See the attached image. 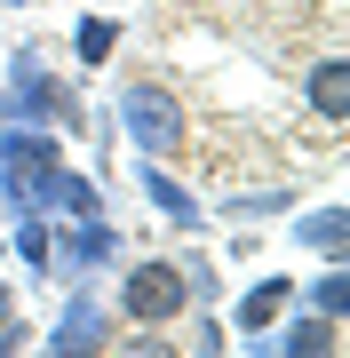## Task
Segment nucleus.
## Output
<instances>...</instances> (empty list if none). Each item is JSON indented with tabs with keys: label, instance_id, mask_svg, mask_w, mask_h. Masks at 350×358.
Masks as SVG:
<instances>
[{
	"label": "nucleus",
	"instance_id": "obj_1",
	"mask_svg": "<svg viewBox=\"0 0 350 358\" xmlns=\"http://www.w3.org/2000/svg\"><path fill=\"white\" fill-rule=\"evenodd\" d=\"M0 120H24V128H48V136H80L88 128V103L40 64V48H16L8 56V88H0Z\"/></svg>",
	"mask_w": 350,
	"mask_h": 358
},
{
	"label": "nucleus",
	"instance_id": "obj_2",
	"mask_svg": "<svg viewBox=\"0 0 350 358\" xmlns=\"http://www.w3.org/2000/svg\"><path fill=\"white\" fill-rule=\"evenodd\" d=\"M119 327H175L183 310H191V287H183V271L168 255H143L119 271V294H112Z\"/></svg>",
	"mask_w": 350,
	"mask_h": 358
},
{
	"label": "nucleus",
	"instance_id": "obj_3",
	"mask_svg": "<svg viewBox=\"0 0 350 358\" xmlns=\"http://www.w3.org/2000/svg\"><path fill=\"white\" fill-rule=\"evenodd\" d=\"M119 128L136 136L143 159H175L183 136H191V120H183V96H168L159 80H128L119 88Z\"/></svg>",
	"mask_w": 350,
	"mask_h": 358
},
{
	"label": "nucleus",
	"instance_id": "obj_4",
	"mask_svg": "<svg viewBox=\"0 0 350 358\" xmlns=\"http://www.w3.org/2000/svg\"><path fill=\"white\" fill-rule=\"evenodd\" d=\"M112 343H119V310L88 279L64 287V310L40 327V350H56V358H88V350H112Z\"/></svg>",
	"mask_w": 350,
	"mask_h": 358
},
{
	"label": "nucleus",
	"instance_id": "obj_5",
	"mask_svg": "<svg viewBox=\"0 0 350 358\" xmlns=\"http://www.w3.org/2000/svg\"><path fill=\"white\" fill-rule=\"evenodd\" d=\"M112 263H119V223H112V207H96V215H72L56 231V271L48 279L80 287V279H96V271H112Z\"/></svg>",
	"mask_w": 350,
	"mask_h": 358
},
{
	"label": "nucleus",
	"instance_id": "obj_6",
	"mask_svg": "<svg viewBox=\"0 0 350 358\" xmlns=\"http://www.w3.org/2000/svg\"><path fill=\"white\" fill-rule=\"evenodd\" d=\"M263 350H286V358H335V350H342V319H326V310H311V303H286L279 327L263 334Z\"/></svg>",
	"mask_w": 350,
	"mask_h": 358
},
{
	"label": "nucleus",
	"instance_id": "obj_7",
	"mask_svg": "<svg viewBox=\"0 0 350 358\" xmlns=\"http://www.w3.org/2000/svg\"><path fill=\"white\" fill-rule=\"evenodd\" d=\"M136 183H143V199H152V207H159V215H168L175 231H207V207L183 192V183H175L159 159H143V167H136Z\"/></svg>",
	"mask_w": 350,
	"mask_h": 358
},
{
	"label": "nucleus",
	"instance_id": "obj_8",
	"mask_svg": "<svg viewBox=\"0 0 350 358\" xmlns=\"http://www.w3.org/2000/svg\"><path fill=\"white\" fill-rule=\"evenodd\" d=\"M286 303H295V279H255V287L231 303V334H271Z\"/></svg>",
	"mask_w": 350,
	"mask_h": 358
},
{
	"label": "nucleus",
	"instance_id": "obj_9",
	"mask_svg": "<svg viewBox=\"0 0 350 358\" xmlns=\"http://www.w3.org/2000/svg\"><path fill=\"white\" fill-rule=\"evenodd\" d=\"M302 103H311L319 120H350V64H342V56H319V64H311Z\"/></svg>",
	"mask_w": 350,
	"mask_h": 358
},
{
	"label": "nucleus",
	"instance_id": "obj_10",
	"mask_svg": "<svg viewBox=\"0 0 350 358\" xmlns=\"http://www.w3.org/2000/svg\"><path fill=\"white\" fill-rule=\"evenodd\" d=\"M295 239L311 247L319 263H350V215H342V207H319V215H302V223H295Z\"/></svg>",
	"mask_w": 350,
	"mask_h": 358
},
{
	"label": "nucleus",
	"instance_id": "obj_11",
	"mask_svg": "<svg viewBox=\"0 0 350 358\" xmlns=\"http://www.w3.org/2000/svg\"><path fill=\"white\" fill-rule=\"evenodd\" d=\"M8 223H16V255H24V271L48 279V271H56V223L48 215H8Z\"/></svg>",
	"mask_w": 350,
	"mask_h": 358
},
{
	"label": "nucleus",
	"instance_id": "obj_12",
	"mask_svg": "<svg viewBox=\"0 0 350 358\" xmlns=\"http://www.w3.org/2000/svg\"><path fill=\"white\" fill-rule=\"evenodd\" d=\"M295 303H311V310H326V319H350V271L342 263H326L311 287H295Z\"/></svg>",
	"mask_w": 350,
	"mask_h": 358
},
{
	"label": "nucleus",
	"instance_id": "obj_13",
	"mask_svg": "<svg viewBox=\"0 0 350 358\" xmlns=\"http://www.w3.org/2000/svg\"><path fill=\"white\" fill-rule=\"evenodd\" d=\"M72 56H80V64H112V56H119V24H112V16H80V24H72Z\"/></svg>",
	"mask_w": 350,
	"mask_h": 358
},
{
	"label": "nucleus",
	"instance_id": "obj_14",
	"mask_svg": "<svg viewBox=\"0 0 350 358\" xmlns=\"http://www.w3.org/2000/svg\"><path fill=\"white\" fill-rule=\"evenodd\" d=\"M255 215H295V192H231L223 223H255Z\"/></svg>",
	"mask_w": 350,
	"mask_h": 358
},
{
	"label": "nucleus",
	"instance_id": "obj_15",
	"mask_svg": "<svg viewBox=\"0 0 350 358\" xmlns=\"http://www.w3.org/2000/svg\"><path fill=\"white\" fill-rule=\"evenodd\" d=\"M175 271H183V287H191V310H199V303H223V271L199 255V247H191V255H175Z\"/></svg>",
	"mask_w": 350,
	"mask_h": 358
},
{
	"label": "nucleus",
	"instance_id": "obj_16",
	"mask_svg": "<svg viewBox=\"0 0 350 358\" xmlns=\"http://www.w3.org/2000/svg\"><path fill=\"white\" fill-rule=\"evenodd\" d=\"M199 350H223V327H215V303H199V327H191Z\"/></svg>",
	"mask_w": 350,
	"mask_h": 358
},
{
	"label": "nucleus",
	"instance_id": "obj_17",
	"mask_svg": "<svg viewBox=\"0 0 350 358\" xmlns=\"http://www.w3.org/2000/svg\"><path fill=\"white\" fill-rule=\"evenodd\" d=\"M0 8H24V0H0Z\"/></svg>",
	"mask_w": 350,
	"mask_h": 358
}]
</instances>
